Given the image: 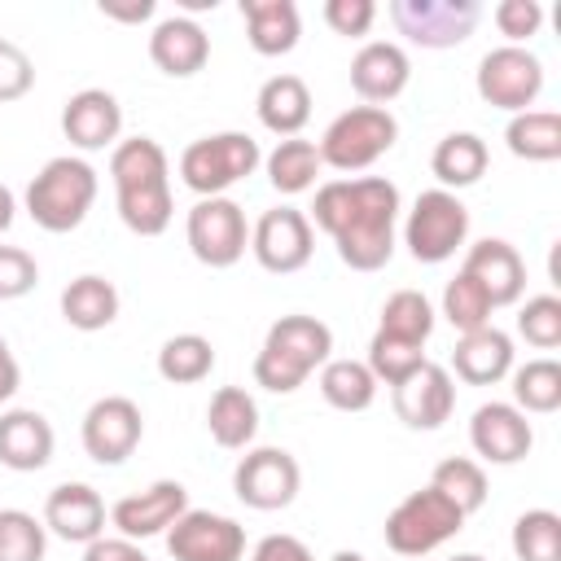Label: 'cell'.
Segmentation results:
<instances>
[{"label":"cell","instance_id":"1","mask_svg":"<svg viewBox=\"0 0 561 561\" xmlns=\"http://www.w3.org/2000/svg\"><path fill=\"white\" fill-rule=\"evenodd\" d=\"M320 232L333 237L337 259L351 272H377L394 254L399 224V188L386 175L329 180L316 188V206L307 215Z\"/></svg>","mask_w":561,"mask_h":561},{"label":"cell","instance_id":"2","mask_svg":"<svg viewBox=\"0 0 561 561\" xmlns=\"http://www.w3.org/2000/svg\"><path fill=\"white\" fill-rule=\"evenodd\" d=\"M110 180H114L118 219L136 237H162L171 228V215H175L171 162H167V149L153 136L118 140L114 153H110Z\"/></svg>","mask_w":561,"mask_h":561},{"label":"cell","instance_id":"3","mask_svg":"<svg viewBox=\"0 0 561 561\" xmlns=\"http://www.w3.org/2000/svg\"><path fill=\"white\" fill-rule=\"evenodd\" d=\"M329 359H333V329L324 320L302 311L280 316L254 355V386L272 394H294Z\"/></svg>","mask_w":561,"mask_h":561},{"label":"cell","instance_id":"4","mask_svg":"<svg viewBox=\"0 0 561 561\" xmlns=\"http://www.w3.org/2000/svg\"><path fill=\"white\" fill-rule=\"evenodd\" d=\"M96 188H101V180H96L92 162L75 158V153H61V158H48L31 175V184L22 193V206L44 232H75L88 219V210L96 202Z\"/></svg>","mask_w":561,"mask_h":561},{"label":"cell","instance_id":"5","mask_svg":"<svg viewBox=\"0 0 561 561\" xmlns=\"http://www.w3.org/2000/svg\"><path fill=\"white\" fill-rule=\"evenodd\" d=\"M465 526V513L438 491V486H421V491H408L390 513H386V548L416 561V557H430L434 548H443L456 530Z\"/></svg>","mask_w":561,"mask_h":561},{"label":"cell","instance_id":"6","mask_svg":"<svg viewBox=\"0 0 561 561\" xmlns=\"http://www.w3.org/2000/svg\"><path fill=\"white\" fill-rule=\"evenodd\" d=\"M399 140V118L381 105H351L342 110L324 136H320V162L342 171V175H355V171H368L381 153H390Z\"/></svg>","mask_w":561,"mask_h":561},{"label":"cell","instance_id":"7","mask_svg":"<svg viewBox=\"0 0 561 561\" xmlns=\"http://www.w3.org/2000/svg\"><path fill=\"white\" fill-rule=\"evenodd\" d=\"M259 162H263V149H259L254 136H245V131H215V136H197L193 145H184L180 180L197 197H224L232 184L254 175Z\"/></svg>","mask_w":561,"mask_h":561},{"label":"cell","instance_id":"8","mask_svg":"<svg viewBox=\"0 0 561 561\" xmlns=\"http://www.w3.org/2000/svg\"><path fill=\"white\" fill-rule=\"evenodd\" d=\"M469 241V206L447 188L416 193L403 219V245L416 263H447Z\"/></svg>","mask_w":561,"mask_h":561},{"label":"cell","instance_id":"9","mask_svg":"<svg viewBox=\"0 0 561 561\" xmlns=\"http://www.w3.org/2000/svg\"><path fill=\"white\" fill-rule=\"evenodd\" d=\"M482 18L478 0H390L394 31L416 48H456Z\"/></svg>","mask_w":561,"mask_h":561},{"label":"cell","instance_id":"10","mask_svg":"<svg viewBox=\"0 0 561 561\" xmlns=\"http://www.w3.org/2000/svg\"><path fill=\"white\" fill-rule=\"evenodd\" d=\"M184 237L193 259L206 267H232L250 250V224L232 197H197L184 219Z\"/></svg>","mask_w":561,"mask_h":561},{"label":"cell","instance_id":"11","mask_svg":"<svg viewBox=\"0 0 561 561\" xmlns=\"http://www.w3.org/2000/svg\"><path fill=\"white\" fill-rule=\"evenodd\" d=\"M473 88L486 105L495 110H508V114H522L539 101L543 92V61L530 53V48H513V44H500L491 48L482 61H478V75H473Z\"/></svg>","mask_w":561,"mask_h":561},{"label":"cell","instance_id":"12","mask_svg":"<svg viewBox=\"0 0 561 561\" xmlns=\"http://www.w3.org/2000/svg\"><path fill=\"white\" fill-rule=\"evenodd\" d=\"M302 469L285 447H250L232 469V491L254 513H276L298 500Z\"/></svg>","mask_w":561,"mask_h":561},{"label":"cell","instance_id":"13","mask_svg":"<svg viewBox=\"0 0 561 561\" xmlns=\"http://www.w3.org/2000/svg\"><path fill=\"white\" fill-rule=\"evenodd\" d=\"M311 250H316V228L298 206H272L250 228V254L272 276L302 272L311 263Z\"/></svg>","mask_w":561,"mask_h":561},{"label":"cell","instance_id":"14","mask_svg":"<svg viewBox=\"0 0 561 561\" xmlns=\"http://www.w3.org/2000/svg\"><path fill=\"white\" fill-rule=\"evenodd\" d=\"M79 438H83V451L96 460V465H123L140 438H145V416L136 408V399L127 394H105L96 399L88 412H83V425H79Z\"/></svg>","mask_w":561,"mask_h":561},{"label":"cell","instance_id":"15","mask_svg":"<svg viewBox=\"0 0 561 561\" xmlns=\"http://www.w3.org/2000/svg\"><path fill=\"white\" fill-rule=\"evenodd\" d=\"M167 552L171 561H241L245 526L210 508H184L167 530Z\"/></svg>","mask_w":561,"mask_h":561},{"label":"cell","instance_id":"16","mask_svg":"<svg viewBox=\"0 0 561 561\" xmlns=\"http://www.w3.org/2000/svg\"><path fill=\"white\" fill-rule=\"evenodd\" d=\"M390 403L408 430H438L456 408V381L443 364L425 359L416 373H408L399 386H390Z\"/></svg>","mask_w":561,"mask_h":561},{"label":"cell","instance_id":"17","mask_svg":"<svg viewBox=\"0 0 561 561\" xmlns=\"http://www.w3.org/2000/svg\"><path fill=\"white\" fill-rule=\"evenodd\" d=\"M184 508H188V491H184V482H175V478H158V482L145 486L140 495H123V500L110 508V526H114L123 539L140 543V539L167 535Z\"/></svg>","mask_w":561,"mask_h":561},{"label":"cell","instance_id":"18","mask_svg":"<svg viewBox=\"0 0 561 561\" xmlns=\"http://www.w3.org/2000/svg\"><path fill=\"white\" fill-rule=\"evenodd\" d=\"M469 447L486 465H517V460L530 456L535 430H530L526 412H517L513 403H495L491 399L469 416Z\"/></svg>","mask_w":561,"mask_h":561},{"label":"cell","instance_id":"19","mask_svg":"<svg viewBox=\"0 0 561 561\" xmlns=\"http://www.w3.org/2000/svg\"><path fill=\"white\" fill-rule=\"evenodd\" d=\"M118 131H123V105L114 92L105 88H79L75 96H66L61 105V136L83 149V153H96V149H114L118 145Z\"/></svg>","mask_w":561,"mask_h":561},{"label":"cell","instance_id":"20","mask_svg":"<svg viewBox=\"0 0 561 561\" xmlns=\"http://www.w3.org/2000/svg\"><path fill=\"white\" fill-rule=\"evenodd\" d=\"M460 272L469 280H478V289L491 298V307H513L526 294V263H522L517 245H508L504 237L473 241Z\"/></svg>","mask_w":561,"mask_h":561},{"label":"cell","instance_id":"21","mask_svg":"<svg viewBox=\"0 0 561 561\" xmlns=\"http://www.w3.org/2000/svg\"><path fill=\"white\" fill-rule=\"evenodd\" d=\"M412 79V61L399 44L390 39H368L355 57H351V88L364 105H390Z\"/></svg>","mask_w":561,"mask_h":561},{"label":"cell","instance_id":"22","mask_svg":"<svg viewBox=\"0 0 561 561\" xmlns=\"http://www.w3.org/2000/svg\"><path fill=\"white\" fill-rule=\"evenodd\" d=\"M44 530L66 543H92L105 535V500L88 482H61L44 500Z\"/></svg>","mask_w":561,"mask_h":561},{"label":"cell","instance_id":"23","mask_svg":"<svg viewBox=\"0 0 561 561\" xmlns=\"http://www.w3.org/2000/svg\"><path fill=\"white\" fill-rule=\"evenodd\" d=\"M149 61L171 79H188L210 61V35L202 31V22L171 13L149 31Z\"/></svg>","mask_w":561,"mask_h":561},{"label":"cell","instance_id":"24","mask_svg":"<svg viewBox=\"0 0 561 561\" xmlns=\"http://www.w3.org/2000/svg\"><path fill=\"white\" fill-rule=\"evenodd\" d=\"M53 425L35 408H9L0 412V465L13 473H35L53 460Z\"/></svg>","mask_w":561,"mask_h":561},{"label":"cell","instance_id":"25","mask_svg":"<svg viewBox=\"0 0 561 561\" xmlns=\"http://www.w3.org/2000/svg\"><path fill=\"white\" fill-rule=\"evenodd\" d=\"M447 373H456L465 386H495V381H504L513 373V337L504 329H495V324L460 333Z\"/></svg>","mask_w":561,"mask_h":561},{"label":"cell","instance_id":"26","mask_svg":"<svg viewBox=\"0 0 561 561\" xmlns=\"http://www.w3.org/2000/svg\"><path fill=\"white\" fill-rule=\"evenodd\" d=\"M241 22L245 39L259 57H285L298 48L302 18L294 0H241Z\"/></svg>","mask_w":561,"mask_h":561},{"label":"cell","instance_id":"27","mask_svg":"<svg viewBox=\"0 0 561 561\" xmlns=\"http://www.w3.org/2000/svg\"><path fill=\"white\" fill-rule=\"evenodd\" d=\"M254 114H259V123H263L272 136L289 140V136H298V131L307 127V118H311V88H307L298 75H272V79L259 88V96H254Z\"/></svg>","mask_w":561,"mask_h":561},{"label":"cell","instance_id":"28","mask_svg":"<svg viewBox=\"0 0 561 561\" xmlns=\"http://www.w3.org/2000/svg\"><path fill=\"white\" fill-rule=\"evenodd\" d=\"M486 162H491V153L478 131H447L430 153V171H434L438 188H447V193L478 184L486 175Z\"/></svg>","mask_w":561,"mask_h":561},{"label":"cell","instance_id":"29","mask_svg":"<svg viewBox=\"0 0 561 561\" xmlns=\"http://www.w3.org/2000/svg\"><path fill=\"white\" fill-rule=\"evenodd\" d=\"M61 320L79 333H96V329H110L118 320V289L114 280L96 276V272H83L75 276L66 289H61Z\"/></svg>","mask_w":561,"mask_h":561},{"label":"cell","instance_id":"30","mask_svg":"<svg viewBox=\"0 0 561 561\" xmlns=\"http://www.w3.org/2000/svg\"><path fill=\"white\" fill-rule=\"evenodd\" d=\"M206 430L219 447L228 451H245L259 434V403L245 386H219L210 394V408H206Z\"/></svg>","mask_w":561,"mask_h":561},{"label":"cell","instance_id":"31","mask_svg":"<svg viewBox=\"0 0 561 561\" xmlns=\"http://www.w3.org/2000/svg\"><path fill=\"white\" fill-rule=\"evenodd\" d=\"M504 145L513 158L526 162H557L561 158V114L557 110H522L504 127Z\"/></svg>","mask_w":561,"mask_h":561},{"label":"cell","instance_id":"32","mask_svg":"<svg viewBox=\"0 0 561 561\" xmlns=\"http://www.w3.org/2000/svg\"><path fill=\"white\" fill-rule=\"evenodd\" d=\"M263 167H267V184L276 188V193H285V197H298V193H307L311 184H316V175H320V149H316V140H302V136H289V140H280L267 158H263Z\"/></svg>","mask_w":561,"mask_h":561},{"label":"cell","instance_id":"33","mask_svg":"<svg viewBox=\"0 0 561 561\" xmlns=\"http://www.w3.org/2000/svg\"><path fill=\"white\" fill-rule=\"evenodd\" d=\"M320 394L337 412H368L377 399V377L368 373L364 359H329L320 364Z\"/></svg>","mask_w":561,"mask_h":561},{"label":"cell","instance_id":"34","mask_svg":"<svg viewBox=\"0 0 561 561\" xmlns=\"http://www.w3.org/2000/svg\"><path fill=\"white\" fill-rule=\"evenodd\" d=\"M513 408L526 416H548L561 408V364L539 355L526 364H513Z\"/></svg>","mask_w":561,"mask_h":561},{"label":"cell","instance_id":"35","mask_svg":"<svg viewBox=\"0 0 561 561\" xmlns=\"http://www.w3.org/2000/svg\"><path fill=\"white\" fill-rule=\"evenodd\" d=\"M377 333H386L394 342H408V346H425L430 333H434V302L421 289H394L381 302Z\"/></svg>","mask_w":561,"mask_h":561},{"label":"cell","instance_id":"36","mask_svg":"<svg viewBox=\"0 0 561 561\" xmlns=\"http://www.w3.org/2000/svg\"><path fill=\"white\" fill-rule=\"evenodd\" d=\"M215 368V346L202 333H175L158 346V377L171 386H193L206 381Z\"/></svg>","mask_w":561,"mask_h":561},{"label":"cell","instance_id":"37","mask_svg":"<svg viewBox=\"0 0 561 561\" xmlns=\"http://www.w3.org/2000/svg\"><path fill=\"white\" fill-rule=\"evenodd\" d=\"M430 486H438L465 517L486 504V469L473 456H447V460H438L434 473H430Z\"/></svg>","mask_w":561,"mask_h":561},{"label":"cell","instance_id":"38","mask_svg":"<svg viewBox=\"0 0 561 561\" xmlns=\"http://www.w3.org/2000/svg\"><path fill=\"white\" fill-rule=\"evenodd\" d=\"M517 561H561V517L552 508H526L513 522Z\"/></svg>","mask_w":561,"mask_h":561},{"label":"cell","instance_id":"39","mask_svg":"<svg viewBox=\"0 0 561 561\" xmlns=\"http://www.w3.org/2000/svg\"><path fill=\"white\" fill-rule=\"evenodd\" d=\"M48 530L26 508H0V561H44Z\"/></svg>","mask_w":561,"mask_h":561},{"label":"cell","instance_id":"40","mask_svg":"<svg viewBox=\"0 0 561 561\" xmlns=\"http://www.w3.org/2000/svg\"><path fill=\"white\" fill-rule=\"evenodd\" d=\"M491 298L478 289V280H469L465 272H456L443 289V316L456 333H473V329H486L491 324Z\"/></svg>","mask_w":561,"mask_h":561},{"label":"cell","instance_id":"41","mask_svg":"<svg viewBox=\"0 0 561 561\" xmlns=\"http://www.w3.org/2000/svg\"><path fill=\"white\" fill-rule=\"evenodd\" d=\"M368 373L377 377V386L386 381V386H399L408 373H416L421 364H425V346H408V342H394V337H386V333H373V342H368Z\"/></svg>","mask_w":561,"mask_h":561},{"label":"cell","instance_id":"42","mask_svg":"<svg viewBox=\"0 0 561 561\" xmlns=\"http://www.w3.org/2000/svg\"><path fill=\"white\" fill-rule=\"evenodd\" d=\"M517 333H522L526 346H535V351L561 346V298H557V294H535V298H526V307L517 311Z\"/></svg>","mask_w":561,"mask_h":561},{"label":"cell","instance_id":"43","mask_svg":"<svg viewBox=\"0 0 561 561\" xmlns=\"http://www.w3.org/2000/svg\"><path fill=\"white\" fill-rule=\"evenodd\" d=\"M491 18H495V31L513 48H526V39L539 35V26H543V4L539 0H500Z\"/></svg>","mask_w":561,"mask_h":561},{"label":"cell","instance_id":"44","mask_svg":"<svg viewBox=\"0 0 561 561\" xmlns=\"http://www.w3.org/2000/svg\"><path fill=\"white\" fill-rule=\"evenodd\" d=\"M31 88H35V61L13 39H0V105L22 101Z\"/></svg>","mask_w":561,"mask_h":561},{"label":"cell","instance_id":"45","mask_svg":"<svg viewBox=\"0 0 561 561\" xmlns=\"http://www.w3.org/2000/svg\"><path fill=\"white\" fill-rule=\"evenodd\" d=\"M39 280V263L35 254H26L22 245H0V302L31 294Z\"/></svg>","mask_w":561,"mask_h":561},{"label":"cell","instance_id":"46","mask_svg":"<svg viewBox=\"0 0 561 561\" xmlns=\"http://www.w3.org/2000/svg\"><path fill=\"white\" fill-rule=\"evenodd\" d=\"M324 22H329V31L359 39L377 22V4L373 0H324Z\"/></svg>","mask_w":561,"mask_h":561},{"label":"cell","instance_id":"47","mask_svg":"<svg viewBox=\"0 0 561 561\" xmlns=\"http://www.w3.org/2000/svg\"><path fill=\"white\" fill-rule=\"evenodd\" d=\"M250 561H316V557L298 535H263L254 543Z\"/></svg>","mask_w":561,"mask_h":561},{"label":"cell","instance_id":"48","mask_svg":"<svg viewBox=\"0 0 561 561\" xmlns=\"http://www.w3.org/2000/svg\"><path fill=\"white\" fill-rule=\"evenodd\" d=\"M83 561H149V557L140 552V543H131L123 535H101L83 548Z\"/></svg>","mask_w":561,"mask_h":561},{"label":"cell","instance_id":"49","mask_svg":"<svg viewBox=\"0 0 561 561\" xmlns=\"http://www.w3.org/2000/svg\"><path fill=\"white\" fill-rule=\"evenodd\" d=\"M96 9H101L110 22L140 26V22H149V18H153V9H158V4H153V0H101Z\"/></svg>","mask_w":561,"mask_h":561},{"label":"cell","instance_id":"50","mask_svg":"<svg viewBox=\"0 0 561 561\" xmlns=\"http://www.w3.org/2000/svg\"><path fill=\"white\" fill-rule=\"evenodd\" d=\"M18 386H22V368H18L13 351H9V342L0 337V403H9L18 394Z\"/></svg>","mask_w":561,"mask_h":561},{"label":"cell","instance_id":"51","mask_svg":"<svg viewBox=\"0 0 561 561\" xmlns=\"http://www.w3.org/2000/svg\"><path fill=\"white\" fill-rule=\"evenodd\" d=\"M13 219H18V197H13V193L0 184V237L13 228Z\"/></svg>","mask_w":561,"mask_h":561},{"label":"cell","instance_id":"52","mask_svg":"<svg viewBox=\"0 0 561 561\" xmlns=\"http://www.w3.org/2000/svg\"><path fill=\"white\" fill-rule=\"evenodd\" d=\"M329 561H364V557H359V552H351V548H342V552H333Z\"/></svg>","mask_w":561,"mask_h":561},{"label":"cell","instance_id":"53","mask_svg":"<svg viewBox=\"0 0 561 561\" xmlns=\"http://www.w3.org/2000/svg\"><path fill=\"white\" fill-rule=\"evenodd\" d=\"M451 561H486V557H478V552H456Z\"/></svg>","mask_w":561,"mask_h":561}]
</instances>
